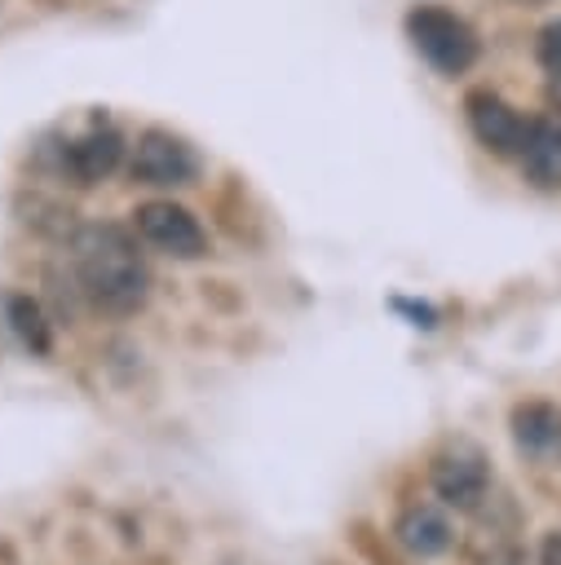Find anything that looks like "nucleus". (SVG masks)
Wrapping results in <instances>:
<instances>
[{"label":"nucleus","mask_w":561,"mask_h":565,"mask_svg":"<svg viewBox=\"0 0 561 565\" xmlns=\"http://www.w3.org/2000/svg\"><path fill=\"white\" fill-rule=\"evenodd\" d=\"M80 291L106 313H133L146 305L150 274L137 243L119 225H88L71 243Z\"/></svg>","instance_id":"1"},{"label":"nucleus","mask_w":561,"mask_h":565,"mask_svg":"<svg viewBox=\"0 0 561 565\" xmlns=\"http://www.w3.org/2000/svg\"><path fill=\"white\" fill-rule=\"evenodd\" d=\"M406 40H411L415 53H420L437 75H446V79L473 71V62L481 57L477 31H473L459 13L442 9V4H420V9H411V13H406Z\"/></svg>","instance_id":"2"},{"label":"nucleus","mask_w":561,"mask_h":565,"mask_svg":"<svg viewBox=\"0 0 561 565\" xmlns=\"http://www.w3.org/2000/svg\"><path fill=\"white\" fill-rule=\"evenodd\" d=\"M128 177L137 185H150V190H177V185H190L199 177V154L186 137H177L168 128H146L133 141Z\"/></svg>","instance_id":"3"},{"label":"nucleus","mask_w":561,"mask_h":565,"mask_svg":"<svg viewBox=\"0 0 561 565\" xmlns=\"http://www.w3.org/2000/svg\"><path fill=\"white\" fill-rule=\"evenodd\" d=\"M133 230L146 247L172 256V260H199L208 252V234L194 221L190 207L172 203V199H150L133 207Z\"/></svg>","instance_id":"4"},{"label":"nucleus","mask_w":561,"mask_h":565,"mask_svg":"<svg viewBox=\"0 0 561 565\" xmlns=\"http://www.w3.org/2000/svg\"><path fill=\"white\" fill-rule=\"evenodd\" d=\"M428 486L446 508L473 512L490 494V463L477 446L455 441V446H446L428 459Z\"/></svg>","instance_id":"5"},{"label":"nucleus","mask_w":561,"mask_h":565,"mask_svg":"<svg viewBox=\"0 0 561 565\" xmlns=\"http://www.w3.org/2000/svg\"><path fill=\"white\" fill-rule=\"evenodd\" d=\"M464 119H468V132L477 137L481 150L499 154V159H517L526 150V137H530V115H521L508 97H499L495 88H473L464 97Z\"/></svg>","instance_id":"6"},{"label":"nucleus","mask_w":561,"mask_h":565,"mask_svg":"<svg viewBox=\"0 0 561 565\" xmlns=\"http://www.w3.org/2000/svg\"><path fill=\"white\" fill-rule=\"evenodd\" d=\"M508 433H512V450L534 463V468H561V406L530 397L517 402L508 415Z\"/></svg>","instance_id":"7"},{"label":"nucleus","mask_w":561,"mask_h":565,"mask_svg":"<svg viewBox=\"0 0 561 565\" xmlns=\"http://www.w3.org/2000/svg\"><path fill=\"white\" fill-rule=\"evenodd\" d=\"M393 539L402 552H411L415 561H437L455 547V525L446 521V512H437L433 503H411L398 512L393 521Z\"/></svg>","instance_id":"8"},{"label":"nucleus","mask_w":561,"mask_h":565,"mask_svg":"<svg viewBox=\"0 0 561 565\" xmlns=\"http://www.w3.org/2000/svg\"><path fill=\"white\" fill-rule=\"evenodd\" d=\"M119 159H124V137L115 128H93L66 146L62 168L71 172L75 185H97L119 168Z\"/></svg>","instance_id":"9"},{"label":"nucleus","mask_w":561,"mask_h":565,"mask_svg":"<svg viewBox=\"0 0 561 565\" xmlns=\"http://www.w3.org/2000/svg\"><path fill=\"white\" fill-rule=\"evenodd\" d=\"M517 159H521V177L534 190H561V119L557 115H534L526 150Z\"/></svg>","instance_id":"10"},{"label":"nucleus","mask_w":561,"mask_h":565,"mask_svg":"<svg viewBox=\"0 0 561 565\" xmlns=\"http://www.w3.org/2000/svg\"><path fill=\"white\" fill-rule=\"evenodd\" d=\"M9 322L31 353H49V327H44V313L31 296H9Z\"/></svg>","instance_id":"11"},{"label":"nucleus","mask_w":561,"mask_h":565,"mask_svg":"<svg viewBox=\"0 0 561 565\" xmlns=\"http://www.w3.org/2000/svg\"><path fill=\"white\" fill-rule=\"evenodd\" d=\"M539 62L548 66V75L561 79V18L539 31Z\"/></svg>","instance_id":"12"},{"label":"nucleus","mask_w":561,"mask_h":565,"mask_svg":"<svg viewBox=\"0 0 561 565\" xmlns=\"http://www.w3.org/2000/svg\"><path fill=\"white\" fill-rule=\"evenodd\" d=\"M398 313H411L415 327H437V309L433 305H415V300H393Z\"/></svg>","instance_id":"13"},{"label":"nucleus","mask_w":561,"mask_h":565,"mask_svg":"<svg viewBox=\"0 0 561 565\" xmlns=\"http://www.w3.org/2000/svg\"><path fill=\"white\" fill-rule=\"evenodd\" d=\"M539 561H543V565H561V530H548V534H543Z\"/></svg>","instance_id":"14"},{"label":"nucleus","mask_w":561,"mask_h":565,"mask_svg":"<svg viewBox=\"0 0 561 565\" xmlns=\"http://www.w3.org/2000/svg\"><path fill=\"white\" fill-rule=\"evenodd\" d=\"M517 4H526V9H534V4H548V0H517Z\"/></svg>","instance_id":"15"}]
</instances>
